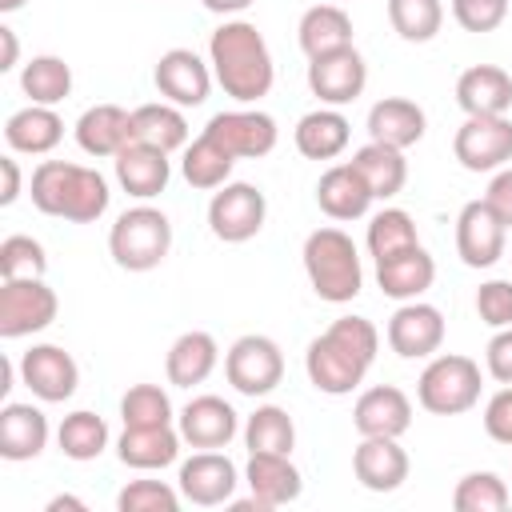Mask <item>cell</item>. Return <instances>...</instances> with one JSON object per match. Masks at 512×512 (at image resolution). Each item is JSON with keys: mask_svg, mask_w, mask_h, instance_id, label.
I'll use <instances>...</instances> for the list:
<instances>
[{"mask_svg": "<svg viewBox=\"0 0 512 512\" xmlns=\"http://www.w3.org/2000/svg\"><path fill=\"white\" fill-rule=\"evenodd\" d=\"M208 64L224 96H232L236 104H256L272 92L276 64L264 32L252 20H224L208 36Z\"/></svg>", "mask_w": 512, "mask_h": 512, "instance_id": "1", "label": "cell"}, {"mask_svg": "<svg viewBox=\"0 0 512 512\" xmlns=\"http://www.w3.org/2000/svg\"><path fill=\"white\" fill-rule=\"evenodd\" d=\"M32 204L44 216L72 220V224H96L108 212V180L96 168L72 164V160H40L32 168Z\"/></svg>", "mask_w": 512, "mask_h": 512, "instance_id": "2", "label": "cell"}, {"mask_svg": "<svg viewBox=\"0 0 512 512\" xmlns=\"http://www.w3.org/2000/svg\"><path fill=\"white\" fill-rule=\"evenodd\" d=\"M304 272H308V284L320 300L328 304H348L360 296L364 288V268H360V252H356V240L344 232V228H316L308 232L304 240Z\"/></svg>", "mask_w": 512, "mask_h": 512, "instance_id": "3", "label": "cell"}, {"mask_svg": "<svg viewBox=\"0 0 512 512\" xmlns=\"http://www.w3.org/2000/svg\"><path fill=\"white\" fill-rule=\"evenodd\" d=\"M108 252L124 272H152L172 252V220L152 204L124 208L108 232Z\"/></svg>", "mask_w": 512, "mask_h": 512, "instance_id": "4", "label": "cell"}, {"mask_svg": "<svg viewBox=\"0 0 512 512\" xmlns=\"http://www.w3.org/2000/svg\"><path fill=\"white\" fill-rule=\"evenodd\" d=\"M480 388H484V376L472 356L440 352V356H428L416 380V400L432 416H464L480 404Z\"/></svg>", "mask_w": 512, "mask_h": 512, "instance_id": "5", "label": "cell"}, {"mask_svg": "<svg viewBox=\"0 0 512 512\" xmlns=\"http://www.w3.org/2000/svg\"><path fill=\"white\" fill-rule=\"evenodd\" d=\"M368 368H372V360H364V356H360L348 340H340L332 328H324V332L308 344V352H304V372H308L312 388L324 392V396H348V392H356V388L364 384Z\"/></svg>", "mask_w": 512, "mask_h": 512, "instance_id": "6", "label": "cell"}, {"mask_svg": "<svg viewBox=\"0 0 512 512\" xmlns=\"http://www.w3.org/2000/svg\"><path fill=\"white\" fill-rule=\"evenodd\" d=\"M224 376L240 396H268L284 380V352L272 336L248 332L224 352Z\"/></svg>", "mask_w": 512, "mask_h": 512, "instance_id": "7", "label": "cell"}, {"mask_svg": "<svg viewBox=\"0 0 512 512\" xmlns=\"http://www.w3.org/2000/svg\"><path fill=\"white\" fill-rule=\"evenodd\" d=\"M264 216H268V200L248 180H228L208 200V228L224 244H244V240L260 236Z\"/></svg>", "mask_w": 512, "mask_h": 512, "instance_id": "8", "label": "cell"}, {"mask_svg": "<svg viewBox=\"0 0 512 512\" xmlns=\"http://www.w3.org/2000/svg\"><path fill=\"white\" fill-rule=\"evenodd\" d=\"M60 312V296L44 284V276L4 280L0 284V336L20 340L44 332Z\"/></svg>", "mask_w": 512, "mask_h": 512, "instance_id": "9", "label": "cell"}, {"mask_svg": "<svg viewBox=\"0 0 512 512\" xmlns=\"http://www.w3.org/2000/svg\"><path fill=\"white\" fill-rule=\"evenodd\" d=\"M452 152L468 172H496L512 160V120L508 116H464L452 136Z\"/></svg>", "mask_w": 512, "mask_h": 512, "instance_id": "10", "label": "cell"}, {"mask_svg": "<svg viewBox=\"0 0 512 512\" xmlns=\"http://www.w3.org/2000/svg\"><path fill=\"white\" fill-rule=\"evenodd\" d=\"M384 336H388V348L400 360H428L444 344V312L428 300H404L388 316Z\"/></svg>", "mask_w": 512, "mask_h": 512, "instance_id": "11", "label": "cell"}, {"mask_svg": "<svg viewBox=\"0 0 512 512\" xmlns=\"http://www.w3.org/2000/svg\"><path fill=\"white\" fill-rule=\"evenodd\" d=\"M236 484H240V472L236 464L220 452V448H200L192 452L184 464H180V476H176V488L188 504L196 508H216V504H228L236 496Z\"/></svg>", "mask_w": 512, "mask_h": 512, "instance_id": "12", "label": "cell"}, {"mask_svg": "<svg viewBox=\"0 0 512 512\" xmlns=\"http://www.w3.org/2000/svg\"><path fill=\"white\" fill-rule=\"evenodd\" d=\"M204 132L212 140H220L236 160H260L280 140L276 120L268 112H260V108H228V112H216L204 124Z\"/></svg>", "mask_w": 512, "mask_h": 512, "instance_id": "13", "label": "cell"}, {"mask_svg": "<svg viewBox=\"0 0 512 512\" xmlns=\"http://www.w3.org/2000/svg\"><path fill=\"white\" fill-rule=\"evenodd\" d=\"M20 384L44 404H64L80 384V364L60 344H32L20 356Z\"/></svg>", "mask_w": 512, "mask_h": 512, "instance_id": "14", "label": "cell"}, {"mask_svg": "<svg viewBox=\"0 0 512 512\" xmlns=\"http://www.w3.org/2000/svg\"><path fill=\"white\" fill-rule=\"evenodd\" d=\"M156 92L176 104V108H200L212 92V64H204L192 48H168L160 60H156Z\"/></svg>", "mask_w": 512, "mask_h": 512, "instance_id": "15", "label": "cell"}, {"mask_svg": "<svg viewBox=\"0 0 512 512\" xmlns=\"http://www.w3.org/2000/svg\"><path fill=\"white\" fill-rule=\"evenodd\" d=\"M364 84H368V64H364V56L352 44L340 48V52H328V56L308 60V88L328 108L352 104L364 92Z\"/></svg>", "mask_w": 512, "mask_h": 512, "instance_id": "16", "label": "cell"}, {"mask_svg": "<svg viewBox=\"0 0 512 512\" xmlns=\"http://www.w3.org/2000/svg\"><path fill=\"white\" fill-rule=\"evenodd\" d=\"M508 248V228L504 220L480 200H468L456 216V252L468 268H492Z\"/></svg>", "mask_w": 512, "mask_h": 512, "instance_id": "17", "label": "cell"}, {"mask_svg": "<svg viewBox=\"0 0 512 512\" xmlns=\"http://www.w3.org/2000/svg\"><path fill=\"white\" fill-rule=\"evenodd\" d=\"M176 428H180L184 444H192V448H228L232 436L240 432V416L224 396L204 392L180 408Z\"/></svg>", "mask_w": 512, "mask_h": 512, "instance_id": "18", "label": "cell"}, {"mask_svg": "<svg viewBox=\"0 0 512 512\" xmlns=\"http://www.w3.org/2000/svg\"><path fill=\"white\" fill-rule=\"evenodd\" d=\"M244 484L260 500L264 512L284 508V504L300 500V492H304V476H300V468L292 464L288 452H248Z\"/></svg>", "mask_w": 512, "mask_h": 512, "instance_id": "19", "label": "cell"}, {"mask_svg": "<svg viewBox=\"0 0 512 512\" xmlns=\"http://www.w3.org/2000/svg\"><path fill=\"white\" fill-rule=\"evenodd\" d=\"M372 200H376V196H372L368 180L356 172L352 160L324 168L320 180H316V204H320V212H324L328 220H336V224H348V220L368 216Z\"/></svg>", "mask_w": 512, "mask_h": 512, "instance_id": "20", "label": "cell"}, {"mask_svg": "<svg viewBox=\"0 0 512 512\" xmlns=\"http://www.w3.org/2000/svg\"><path fill=\"white\" fill-rule=\"evenodd\" d=\"M352 424L360 436H404L412 428V400L396 384L364 388L352 404Z\"/></svg>", "mask_w": 512, "mask_h": 512, "instance_id": "21", "label": "cell"}, {"mask_svg": "<svg viewBox=\"0 0 512 512\" xmlns=\"http://www.w3.org/2000/svg\"><path fill=\"white\" fill-rule=\"evenodd\" d=\"M352 476L368 492H396L408 480V452L396 436H360L352 452Z\"/></svg>", "mask_w": 512, "mask_h": 512, "instance_id": "22", "label": "cell"}, {"mask_svg": "<svg viewBox=\"0 0 512 512\" xmlns=\"http://www.w3.org/2000/svg\"><path fill=\"white\" fill-rule=\"evenodd\" d=\"M112 164H116L120 188H124L128 196H136V200L160 196V192L168 188V180H172V160H168V152L156 148V144H144V140H132L128 148H120V152L112 156Z\"/></svg>", "mask_w": 512, "mask_h": 512, "instance_id": "23", "label": "cell"}, {"mask_svg": "<svg viewBox=\"0 0 512 512\" xmlns=\"http://www.w3.org/2000/svg\"><path fill=\"white\" fill-rule=\"evenodd\" d=\"M132 140H136V124H132V112L120 104H92L76 120V144L96 160H104V156L112 160Z\"/></svg>", "mask_w": 512, "mask_h": 512, "instance_id": "24", "label": "cell"}, {"mask_svg": "<svg viewBox=\"0 0 512 512\" xmlns=\"http://www.w3.org/2000/svg\"><path fill=\"white\" fill-rule=\"evenodd\" d=\"M456 104L464 116H508L512 76L500 64H472L456 76Z\"/></svg>", "mask_w": 512, "mask_h": 512, "instance_id": "25", "label": "cell"}, {"mask_svg": "<svg viewBox=\"0 0 512 512\" xmlns=\"http://www.w3.org/2000/svg\"><path fill=\"white\" fill-rule=\"evenodd\" d=\"M424 128H428V116L408 96H384L368 108V140H376V144L404 152L424 140Z\"/></svg>", "mask_w": 512, "mask_h": 512, "instance_id": "26", "label": "cell"}, {"mask_svg": "<svg viewBox=\"0 0 512 512\" xmlns=\"http://www.w3.org/2000/svg\"><path fill=\"white\" fill-rule=\"evenodd\" d=\"M436 280V260L428 256L424 244H412L388 260H376V284L388 300H420Z\"/></svg>", "mask_w": 512, "mask_h": 512, "instance_id": "27", "label": "cell"}, {"mask_svg": "<svg viewBox=\"0 0 512 512\" xmlns=\"http://www.w3.org/2000/svg\"><path fill=\"white\" fill-rule=\"evenodd\" d=\"M48 448V416L36 404L8 400L0 408V456L12 464L36 460Z\"/></svg>", "mask_w": 512, "mask_h": 512, "instance_id": "28", "label": "cell"}, {"mask_svg": "<svg viewBox=\"0 0 512 512\" xmlns=\"http://www.w3.org/2000/svg\"><path fill=\"white\" fill-rule=\"evenodd\" d=\"M216 364H220V344H216V336L192 328V332H180V336L172 340V348H168V356H164V376H168V384H176V388H196V384H204V380L216 372Z\"/></svg>", "mask_w": 512, "mask_h": 512, "instance_id": "29", "label": "cell"}, {"mask_svg": "<svg viewBox=\"0 0 512 512\" xmlns=\"http://www.w3.org/2000/svg\"><path fill=\"white\" fill-rule=\"evenodd\" d=\"M180 428L172 424H156V428H124L120 440H116V456L124 468H136V472H156V468H168L176 464L180 456Z\"/></svg>", "mask_w": 512, "mask_h": 512, "instance_id": "30", "label": "cell"}, {"mask_svg": "<svg viewBox=\"0 0 512 512\" xmlns=\"http://www.w3.org/2000/svg\"><path fill=\"white\" fill-rule=\"evenodd\" d=\"M292 140H296V152L308 156V160H336L352 140V124L340 108L320 104V108H312L296 120Z\"/></svg>", "mask_w": 512, "mask_h": 512, "instance_id": "31", "label": "cell"}, {"mask_svg": "<svg viewBox=\"0 0 512 512\" xmlns=\"http://www.w3.org/2000/svg\"><path fill=\"white\" fill-rule=\"evenodd\" d=\"M4 140H8L12 152L48 156V152L64 140V120H60L56 108H48V104H28V108H20V112L8 116Z\"/></svg>", "mask_w": 512, "mask_h": 512, "instance_id": "32", "label": "cell"}, {"mask_svg": "<svg viewBox=\"0 0 512 512\" xmlns=\"http://www.w3.org/2000/svg\"><path fill=\"white\" fill-rule=\"evenodd\" d=\"M296 40L308 60L340 52L352 44V16L340 4H312L296 24Z\"/></svg>", "mask_w": 512, "mask_h": 512, "instance_id": "33", "label": "cell"}, {"mask_svg": "<svg viewBox=\"0 0 512 512\" xmlns=\"http://www.w3.org/2000/svg\"><path fill=\"white\" fill-rule=\"evenodd\" d=\"M352 164H356V172L368 180V188H372L376 200H392V196L404 192V184H408V160H404L400 148H388V144L368 140L364 148L352 152Z\"/></svg>", "mask_w": 512, "mask_h": 512, "instance_id": "34", "label": "cell"}, {"mask_svg": "<svg viewBox=\"0 0 512 512\" xmlns=\"http://www.w3.org/2000/svg\"><path fill=\"white\" fill-rule=\"evenodd\" d=\"M232 168H236V156H232L220 140H212L208 132H200V136L184 148V160H180L184 180H188L192 188H200V192H216L220 184H228Z\"/></svg>", "mask_w": 512, "mask_h": 512, "instance_id": "35", "label": "cell"}, {"mask_svg": "<svg viewBox=\"0 0 512 512\" xmlns=\"http://www.w3.org/2000/svg\"><path fill=\"white\" fill-rule=\"evenodd\" d=\"M132 124H136V140L156 144V148H164L168 156L180 152V148H188V120H184V112H180L176 104H168V100L132 108Z\"/></svg>", "mask_w": 512, "mask_h": 512, "instance_id": "36", "label": "cell"}, {"mask_svg": "<svg viewBox=\"0 0 512 512\" xmlns=\"http://www.w3.org/2000/svg\"><path fill=\"white\" fill-rule=\"evenodd\" d=\"M20 92L32 100V104H48L56 108L60 100H68L72 92V68L64 64V56H32L24 68H20Z\"/></svg>", "mask_w": 512, "mask_h": 512, "instance_id": "37", "label": "cell"}, {"mask_svg": "<svg viewBox=\"0 0 512 512\" xmlns=\"http://www.w3.org/2000/svg\"><path fill=\"white\" fill-rule=\"evenodd\" d=\"M56 444H60V452H64L68 460L88 464V460H96V456L108 448V424H104V416H96V412H88V408H76V412H68V416L60 420Z\"/></svg>", "mask_w": 512, "mask_h": 512, "instance_id": "38", "label": "cell"}, {"mask_svg": "<svg viewBox=\"0 0 512 512\" xmlns=\"http://www.w3.org/2000/svg\"><path fill=\"white\" fill-rule=\"evenodd\" d=\"M244 448L248 452H288L292 456V448H296V424H292L288 408L260 404L244 420Z\"/></svg>", "mask_w": 512, "mask_h": 512, "instance_id": "39", "label": "cell"}, {"mask_svg": "<svg viewBox=\"0 0 512 512\" xmlns=\"http://www.w3.org/2000/svg\"><path fill=\"white\" fill-rule=\"evenodd\" d=\"M388 24L408 44H428L444 28L440 0H388Z\"/></svg>", "mask_w": 512, "mask_h": 512, "instance_id": "40", "label": "cell"}, {"mask_svg": "<svg viewBox=\"0 0 512 512\" xmlns=\"http://www.w3.org/2000/svg\"><path fill=\"white\" fill-rule=\"evenodd\" d=\"M420 244L416 236V220L404 212V208H380L372 220H368V252L372 260H388L404 248Z\"/></svg>", "mask_w": 512, "mask_h": 512, "instance_id": "41", "label": "cell"}, {"mask_svg": "<svg viewBox=\"0 0 512 512\" xmlns=\"http://www.w3.org/2000/svg\"><path fill=\"white\" fill-rule=\"evenodd\" d=\"M508 500H512L508 480H500L496 472H468L452 488V508L456 512H504Z\"/></svg>", "mask_w": 512, "mask_h": 512, "instance_id": "42", "label": "cell"}, {"mask_svg": "<svg viewBox=\"0 0 512 512\" xmlns=\"http://www.w3.org/2000/svg\"><path fill=\"white\" fill-rule=\"evenodd\" d=\"M120 420L124 428H156V424H172V400L160 384H132L120 396Z\"/></svg>", "mask_w": 512, "mask_h": 512, "instance_id": "43", "label": "cell"}, {"mask_svg": "<svg viewBox=\"0 0 512 512\" xmlns=\"http://www.w3.org/2000/svg\"><path fill=\"white\" fill-rule=\"evenodd\" d=\"M48 272V256H44V244L16 232V236H4L0 244V276L4 280H24V276H44Z\"/></svg>", "mask_w": 512, "mask_h": 512, "instance_id": "44", "label": "cell"}, {"mask_svg": "<svg viewBox=\"0 0 512 512\" xmlns=\"http://www.w3.org/2000/svg\"><path fill=\"white\" fill-rule=\"evenodd\" d=\"M180 488L164 484V480H128L116 496L120 512H176L180 508Z\"/></svg>", "mask_w": 512, "mask_h": 512, "instance_id": "45", "label": "cell"}, {"mask_svg": "<svg viewBox=\"0 0 512 512\" xmlns=\"http://www.w3.org/2000/svg\"><path fill=\"white\" fill-rule=\"evenodd\" d=\"M452 20L464 32H496L508 20V0H452Z\"/></svg>", "mask_w": 512, "mask_h": 512, "instance_id": "46", "label": "cell"}, {"mask_svg": "<svg viewBox=\"0 0 512 512\" xmlns=\"http://www.w3.org/2000/svg\"><path fill=\"white\" fill-rule=\"evenodd\" d=\"M476 316L488 328H512V280H484L476 288Z\"/></svg>", "mask_w": 512, "mask_h": 512, "instance_id": "47", "label": "cell"}, {"mask_svg": "<svg viewBox=\"0 0 512 512\" xmlns=\"http://www.w3.org/2000/svg\"><path fill=\"white\" fill-rule=\"evenodd\" d=\"M484 432L496 444H512V384H504L500 392L488 396V404H484Z\"/></svg>", "mask_w": 512, "mask_h": 512, "instance_id": "48", "label": "cell"}, {"mask_svg": "<svg viewBox=\"0 0 512 512\" xmlns=\"http://www.w3.org/2000/svg\"><path fill=\"white\" fill-rule=\"evenodd\" d=\"M484 368L496 384H512V328H496L484 348Z\"/></svg>", "mask_w": 512, "mask_h": 512, "instance_id": "49", "label": "cell"}, {"mask_svg": "<svg viewBox=\"0 0 512 512\" xmlns=\"http://www.w3.org/2000/svg\"><path fill=\"white\" fill-rule=\"evenodd\" d=\"M484 204L504 220V228H512V168H496L492 180H488V192H484Z\"/></svg>", "mask_w": 512, "mask_h": 512, "instance_id": "50", "label": "cell"}, {"mask_svg": "<svg viewBox=\"0 0 512 512\" xmlns=\"http://www.w3.org/2000/svg\"><path fill=\"white\" fill-rule=\"evenodd\" d=\"M0 172H4V192H0V204L12 208L20 200V164L12 156H0Z\"/></svg>", "mask_w": 512, "mask_h": 512, "instance_id": "51", "label": "cell"}, {"mask_svg": "<svg viewBox=\"0 0 512 512\" xmlns=\"http://www.w3.org/2000/svg\"><path fill=\"white\" fill-rule=\"evenodd\" d=\"M20 64V40L8 24H0V72H12Z\"/></svg>", "mask_w": 512, "mask_h": 512, "instance_id": "52", "label": "cell"}, {"mask_svg": "<svg viewBox=\"0 0 512 512\" xmlns=\"http://www.w3.org/2000/svg\"><path fill=\"white\" fill-rule=\"evenodd\" d=\"M208 12H216V16H236V12H244L252 0H200Z\"/></svg>", "mask_w": 512, "mask_h": 512, "instance_id": "53", "label": "cell"}, {"mask_svg": "<svg viewBox=\"0 0 512 512\" xmlns=\"http://www.w3.org/2000/svg\"><path fill=\"white\" fill-rule=\"evenodd\" d=\"M60 508H76V512H84L88 504H84L80 496H52V500H48V512H60Z\"/></svg>", "mask_w": 512, "mask_h": 512, "instance_id": "54", "label": "cell"}, {"mask_svg": "<svg viewBox=\"0 0 512 512\" xmlns=\"http://www.w3.org/2000/svg\"><path fill=\"white\" fill-rule=\"evenodd\" d=\"M16 8H24V0H0V12H16Z\"/></svg>", "mask_w": 512, "mask_h": 512, "instance_id": "55", "label": "cell"}]
</instances>
